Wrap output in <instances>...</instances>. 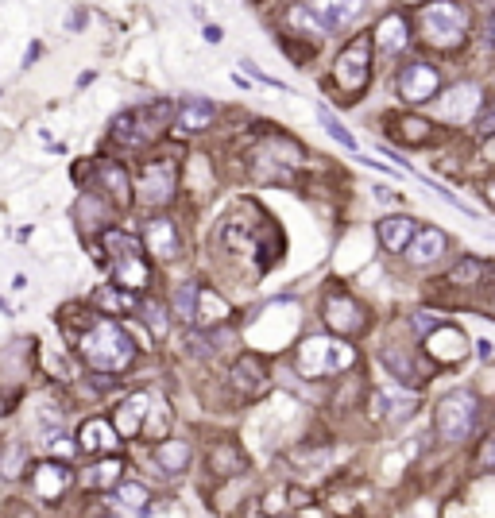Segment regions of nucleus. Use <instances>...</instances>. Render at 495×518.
<instances>
[{"mask_svg":"<svg viewBox=\"0 0 495 518\" xmlns=\"http://www.w3.org/2000/svg\"><path fill=\"white\" fill-rule=\"evenodd\" d=\"M248 213H252V205L240 202L233 213L225 217V225H221V244H225L229 252H240V256L267 252L271 263H275V259H283V236L275 232L271 217L263 213L260 205H256V221H248Z\"/></svg>","mask_w":495,"mask_h":518,"instance_id":"nucleus-1","label":"nucleus"},{"mask_svg":"<svg viewBox=\"0 0 495 518\" xmlns=\"http://www.w3.org/2000/svg\"><path fill=\"white\" fill-rule=\"evenodd\" d=\"M78 352L93 372H124L136 360V345L117 321H93L89 329H82Z\"/></svg>","mask_w":495,"mask_h":518,"instance_id":"nucleus-2","label":"nucleus"},{"mask_svg":"<svg viewBox=\"0 0 495 518\" xmlns=\"http://www.w3.org/2000/svg\"><path fill=\"white\" fill-rule=\"evenodd\" d=\"M113 422H117L120 437H151L155 441V437H167L175 414L159 391H136L117 406Z\"/></svg>","mask_w":495,"mask_h":518,"instance_id":"nucleus-3","label":"nucleus"},{"mask_svg":"<svg viewBox=\"0 0 495 518\" xmlns=\"http://www.w3.org/2000/svg\"><path fill=\"white\" fill-rule=\"evenodd\" d=\"M418 28H422V39L437 47V51H457L468 39V28H472V12L457 0H430L422 4L418 12Z\"/></svg>","mask_w":495,"mask_h":518,"instance_id":"nucleus-4","label":"nucleus"},{"mask_svg":"<svg viewBox=\"0 0 495 518\" xmlns=\"http://www.w3.org/2000/svg\"><path fill=\"white\" fill-rule=\"evenodd\" d=\"M101 248L109 252V267H113V275H117L120 287L128 290H147V283H151V267H147L144 259V248L147 244H140L136 236H128V232L120 229H109L105 236H101Z\"/></svg>","mask_w":495,"mask_h":518,"instance_id":"nucleus-5","label":"nucleus"},{"mask_svg":"<svg viewBox=\"0 0 495 518\" xmlns=\"http://www.w3.org/2000/svg\"><path fill=\"white\" fill-rule=\"evenodd\" d=\"M480 414H484V406H480V399H476V391H468V387L449 391V395L437 403V414H434L437 437H441V441L461 445V441H468V437L476 433Z\"/></svg>","mask_w":495,"mask_h":518,"instance_id":"nucleus-6","label":"nucleus"},{"mask_svg":"<svg viewBox=\"0 0 495 518\" xmlns=\"http://www.w3.org/2000/svg\"><path fill=\"white\" fill-rule=\"evenodd\" d=\"M175 120V109L167 101L159 105H140V109H128L113 120V140L124 147H147L163 136V128Z\"/></svg>","mask_w":495,"mask_h":518,"instance_id":"nucleus-7","label":"nucleus"},{"mask_svg":"<svg viewBox=\"0 0 495 518\" xmlns=\"http://www.w3.org/2000/svg\"><path fill=\"white\" fill-rule=\"evenodd\" d=\"M356 364V348L345 345L341 337H306L298 345V372L306 379H321V375H337Z\"/></svg>","mask_w":495,"mask_h":518,"instance_id":"nucleus-8","label":"nucleus"},{"mask_svg":"<svg viewBox=\"0 0 495 518\" xmlns=\"http://www.w3.org/2000/svg\"><path fill=\"white\" fill-rule=\"evenodd\" d=\"M136 190H140L136 198H140L147 209H163V205H171V198H175V190H178V159L175 155H163V159L144 163Z\"/></svg>","mask_w":495,"mask_h":518,"instance_id":"nucleus-9","label":"nucleus"},{"mask_svg":"<svg viewBox=\"0 0 495 518\" xmlns=\"http://www.w3.org/2000/svg\"><path fill=\"white\" fill-rule=\"evenodd\" d=\"M368 78H372V39L360 35V39H352L349 47L341 51L337 66H333V82L356 97V93H364Z\"/></svg>","mask_w":495,"mask_h":518,"instance_id":"nucleus-10","label":"nucleus"},{"mask_svg":"<svg viewBox=\"0 0 495 518\" xmlns=\"http://www.w3.org/2000/svg\"><path fill=\"white\" fill-rule=\"evenodd\" d=\"M480 113H484V89L472 86V82L453 86L445 93V101L437 105V116L449 120V124H472Z\"/></svg>","mask_w":495,"mask_h":518,"instance_id":"nucleus-11","label":"nucleus"},{"mask_svg":"<svg viewBox=\"0 0 495 518\" xmlns=\"http://www.w3.org/2000/svg\"><path fill=\"white\" fill-rule=\"evenodd\" d=\"M437 86H441V74H437L430 62H410L399 70V97L410 105H422V101H434Z\"/></svg>","mask_w":495,"mask_h":518,"instance_id":"nucleus-12","label":"nucleus"},{"mask_svg":"<svg viewBox=\"0 0 495 518\" xmlns=\"http://www.w3.org/2000/svg\"><path fill=\"white\" fill-rule=\"evenodd\" d=\"M229 383H233V391L240 399H260L263 391L271 387V379H267V368H263L260 356H240L233 364V372H229Z\"/></svg>","mask_w":495,"mask_h":518,"instance_id":"nucleus-13","label":"nucleus"},{"mask_svg":"<svg viewBox=\"0 0 495 518\" xmlns=\"http://www.w3.org/2000/svg\"><path fill=\"white\" fill-rule=\"evenodd\" d=\"M426 352L441 364H461L468 356V337L457 325H437L426 333Z\"/></svg>","mask_w":495,"mask_h":518,"instance_id":"nucleus-14","label":"nucleus"},{"mask_svg":"<svg viewBox=\"0 0 495 518\" xmlns=\"http://www.w3.org/2000/svg\"><path fill=\"white\" fill-rule=\"evenodd\" d=\"M151 464L163 480H178L186 468H190V445L178 441V437H163L155 449H151Z\"/></svg>","mask_w":495,"mask_h":518,"instance_id":"nucleus-15","label":"nucleus"},{"mask_svg":"<svg viewBox=\"0 0 495 518\" xmlns=\"http://www.w3.org/2000/svg\"><path fill=\"white\" fill-rule=\"evenodd\" d=\"M325 321H329V329H337L341 337H352V333H360V329L368 325L364 310L352 302L349 294H333V298L325 302Z\"/></svg>","mask_w":495,"mask_h":518,"instance_id":"nucleus-16","label":"nucleus"},{"mask_svg":"<svg viewBox=\"0 0 495 518\" xmlns=\"http://www.w3.org/2000/svg\"><path fill=\"white\" fill-rule=\"evenodd\" d=\"M144 244H147V252H151L155 259H163V263L178 259V252H182V240H178L175 221H167V217H151V221H147Z\"/></svg>","mask_w":495,"mask_h":518,"instance_id":"nucleus-17","label":"nucleus"},{"mask_svg":"<svg viewBox=\"0 0 495 518\" xmlns=\"http://www.w3.org/2000/svg\"><path fill=\"white\" fill-rule=\"evenodd\" d=\"M310 4L318 8V16L325 20L329 35L341 28H352L364 16V8H368V0H310Z\"/></svg>","mask_w":495,"mask_h":518,"instance_id":"nucleus-18","label":"nucleus"},{"mask_svg":"<svg viewBox=\"0 0 495 518\" xmlns=\"http://www.w3.org/2000/svg\"><path fill=\"white\" fill-rule=\"evenodd\" d=\"M31 488H35V495H39V499L55 503V499H62V491L70 488V468H66V464H59V461L39 464V468L31 472Z\"/></svg>","mask_w":495,"mask_h":518,"instance_id":"nucleus-19","label":"nucleus"},{"mask_svg":"<svg viewBox=\"0 0 495 518\" xmlns=\"http://www.w3.org/2000/svg\"><path fill=\"white\" fill-rule=\"evenodd\" d=\"M445 248H449L445 232L418 229V232H414V240L407 244V259L414 263V267H430V263H437V259L445 256Z\"/></svg>","mask_w":495,"mask_h":518,"instance_id":"nucleus-20","label":"nucleus"},{"mask_svg":"<svg viewBox=\"0 0 495 518\" xmlns=\"http://www.w3.org/2000/svg\"><path fill=\"white\" fill-rule=\"evenodd\" d=\"M93 306L101 310V314H140V298H136V290L128 287H113V283H105V287L93 290Z\"/></svg>","mask_w":495,"mask_h":518,"instance_id":"nucleus-21","label":"nucleus"},{"mask_svg":"<svg viewBox=\"0 0 495 518\" xmlns=\"http://www.w3.org/2000/svg\"><path fill=\"white\" fill-rule=\"evenodd\" d=\"M414 232H418V221L407 217V213H391V217H383V221H379V240H383V248H387V252H407V244L414 240Z\"/></svg>","mask_w":495,"mask_h":518,"instance_id":"nucleus-22","label":"nucleus"},{"mask_svg":"<svg viewBox=\"0 0 495 518\" xmlns=\"http://www.w3.org/2000/svg\"><path fill=\"white\" fill-rule=\"evenodd\" d=\"M213 120H217V105H213V101H205V97H186L175 116V128L178 132H205Z\"/></svg>","mask_w":495,"mask_h":518,"instance_id":"nucleus-23","label":"nucleus"},{"mask_svg":"<svg viewBox=\"0 0 495 518\" xmlns=\"http://www.w3.org/2000/svg\"><path fill=\"white\" fill-rule=\"evenodd\" d=\"M82 449H86V453H117V449H120L117 422L89 418L86 426H82Z\"/></svg>","mask_w":495,"mask_h":518,"instance_id":"nucleus-24","label":"nucleus"},{"mask_svg":"<svg viewBox=\"0 0 495 518\" xmlns=\"http://www.w3.org/2000/svg\"><path fill=\"white\" fill-rule=\"evenodd\" d=\"M410 43V28H407V20L399 16V12H391V16H383L379 20V28H376V47H379V55H399L403 47Z\"/></svg>","mask_w":495,"mask_h":518,"instance_id":"nucleus-25","label":"nucleus"},{"mask_svg":"<svg viewBox=\"0 0 495 518\" xmlns=\"http://www.w3.org/2000/svg\"><path fill=\"white\" fill-rule=\"evenodd\" d=\"M209 468H213V476H240V472H248V457L236 441H221L217 449H209Z\"/></svg>","mask_w":495,"mask_h":518,"instance_id":"nucleus-26","label":"nucleus"},{"mask_svg":"<svg viewBox=\"0 0 495 518\" xmlns=\"http://www.w3.org/2000/svg\"><path fill=\"white\" fill-rule=\"evenodd\" d=\"M379 360H383V368L395 375L403 387H422V379H426V375H422V368L410 360L403 348H383V352H379Z\"/></svg>","mask_w":495,"mask_h":518,"instance_id":"nucleus-27","label":"nucleus"},{"mask_svg":"<svg viewBox=\"0 0 495 518\" xmlns=\"http://www.w3.org/2000/svg\"><path fill=\"white\" fill-rule=\"evenodd\" d=\"M97 178H101V186L113 194V202L117 205L132 202V182H128V174H124L120 163H113V159H101V163H97Z\"/></svg>","mask_w":495,"mask_h":518,"instance_id":"nucleus-28","label":"nucleus"},{"mask_svg":"<svg viewBox=\"0 0 495 518\" xmlns=\"http://www.w3.org/2000/svg\"><path fill=\"white\" fill-rule=\"evenodd\" d=\"M198 298H202V287H198L194 279H182V283H178L175 298H171V310H175L178 321H186V325L198 321Z\"/></svg>","mask_w":495,"mask_h":518,"instance_id":"nucleus-29","label":"nucleus"},{"mask_svg":"<svg viewBox=\"0 0 495 518\" xmlns=\"http://www.w3.org/2000/svg\"><path fill=\"white\" fill-rule=\"evenodd\" d=\"M120 476H124V461H120L117 453H105V461L93 464V472L86 476V484L89 488H97V491H105V488H117Z\"/></svg>","mask_w":495,"mask_h":518,"instance_id":"nucleus-30","label":"nucleus"},{"mask_svg":"<svg viewBox=\"0 0 495 518\" xmlns=\"http://www.w3.org/2000/svg\"><path fill=\"white\" fill-rule=\"evenodd\" d=\"M151 507V491L144 484H117V511L120 515H144Z\"/></svg>","mask_w":495,"mask_h":518,"instance_id":"nucleus-31","label":"nucleus"},{"mask_svg":"<svg viewBox=\"0 0 495 518\" xmlns=\"http://www.w3.org/2000/svg\"><path fill=\"white\" fill-rule=\"evenodd\" d=\"M287 20H291L298 31H306V35H329V28H325V20L318 16L314 4H294L291 12H287Z\"/></svg>","mask_w":495,"mask_h":518,"instance_id":"nucleus-32","label":"nucleus"},{"mask_svg":"<svg viewBox=\"0 0 495 518\" xmlns=\"http://www.w3.org/2000/svg\"><path fill=\"white\" fill-rule=\"evenodd\" d=\"M376 414L379 418H387V422H403L414 414V399L410 395H376Z\"/></svg>","mask_w":495,"mask_h":518,"instance_id":"nucleus-33","label":"nucleus"},{"mask_svg":"<svg viewBox=\"0 0 495 518\" xmlns=\"http://www.w3.org/2000/svg\"><path fill=\"white\" fill-rule=\"evenodd\" d=\"M198 321H202V325L229 321V302H225L221 294H213V290H202V298H198Z\"/></svg>","mask_w":495,"mask_h":518,"instance_id":"nucleus-34","label":"nucleus"},{"mask_svg":"<svg viewBox=\"0 0 495 518\" xmlns=\"http://www.w3.org/2000/svg\"><path fill=\"white\" fill-rule=\"evenodd\" d=\"M24 461H28V445H24V441H8L4 453H0V472H4L8 480H16V476L24 472Z\"/></svg>","mask_w":495,"mask_h":518,"instance_id":"nucleus-35","label":"nucleus"},{"mask_svg":"<svg viewBox=\"0 0 495 518\" xmlns=\"http://www.w3.org/2000/svg\"><path fill=\"white\" fill-rule=\"evenodd\" d=\"M484 271H488V267H484L480 259H465V263H457V267L449 271V279H445V283H457V287H472V283H480V279H484Z\"/></svg>","mask_w":495,"mask_h":518,"instance_id":"nucleus-36","label":"nucleus"},{"mask_svg":"<svg viewBox=\"0 0 495 518\" xmlns=\"http://www.w3.org/2000/svg\"><path fill=\"white\" fill-rule=\"evenodd\" d=\"M318 120H321V124H325V132H329V136H333L337 144H341V147H349V151H356V140H352V132H345V124H341L337 116L329 113L325 105H321V109H318Z\"/></svg>","mask_w":495,"mask_h":518,"instance_id":"nucleus-37","label":"nucleus"},{"mask_svg":"<svg viewBox=\"0 0 495 518\" xmlns=\"http://www.w3.org/2000/svg\"><path fill=\"white\" fill-rule=\"evenodd\" d=\"M399 136H403L407 144H426V140H430V124L418 120V116H403V120H399Z\"/></svg>","mask_w":495,"mask_h":518,"instance_id":"nucleus-38","label":"nucleus"},{"mask_svg":"<svg viewBox=\"0 0 495 518\" xmlns=\"http://www.w3.org/2000/svg\"><path fill=\"white\" fill-rule=\"evenodd\" d=\"M140 314H144L147 329H151L155 337H167V310H163L159 302H140Z\"/></svg>","mask_w":495,"mask_h":518,"instance_id":"nucleus-39","label":"nucleus"},{"mask_svg":"<svg viewBox=\"0 0 495 518\" xmlns=\"http://www.w3.org/2000/svg\"><path fill=\"white\" fill-rule=\"evenodd\" d=\"M437 325H441V321H434L430 314H414V329H418V333H430Z\"/></svg>","mask_w":495,"mask_h":518,"instance_id":"nucleus-40","label":"nucleus"},{"mask_svg":"<svg viewBox=\"0 0 495 518\" xmlns=\"http://www.w3.org/2000/svg\"><path fill=\"white\" fill-rule=\"evenodd\" d=\"M480 464L495 472V441H488V445H484V453H480Z\"/></svg>","mask_w":495,"mask_h":518,"instance_id":"nucleus-41","label":"nucleus"},{"mask_svg":"<svg viewBox=\"0 0 495 518\" xmlns=\"http://www.w3.org/2000/svg\"><path fill=\"white\" fill-rule=\"evenodd\" d=\"M225 39V31L221 28H205V43H221Z\"/></svg>","mask_w":495,"mask_h":518,"instance_id":"nucleus-42","label":"nucleus"},{"mask_svg":"<svg viewBox=\"0 0 495 518\" xmlns=\"http://www.w3.org/2000/svg\"><path fill=\"white\" fill-rule=\"evenodd\" d=\"M484 159L495 163V136H488V144H484Z\"/></svg>","mask_w":495,"mask_h":518,"instance_id":"nucleus-43","label":"nucleus"},{"mask_svg":"<svg viewBox=\"0 0 495 518\" xmlns=\"http://www.w3.org/2000/svg\"><path fill=\"white\" fill-rule=\"evenodd\" d=\"M488 47L495 51V12L488 16Z\"/></svg>","mask_w":495,"mask_h":518,"instance_id":"nucleus-44","label":"nucleus"},{"mask_svg":"<svg viewBox=\"0 0 495 518\" xmlns=\"http://www.w3.org/2000/svg\"><path fill=\"white\" fill-rule=\"evenodd\" d=\"M476 352L480 356H492V341H476Z\"/></svg>","mask_w":495,"mask_h":518,"instance_id":"nucleus-45","label":"nucleus"},{"mask_svg":"<svg viewBox=\"0 0 495 518\" xmlns=\"http://www.w3.org/2000/svg\"><path fill=\"white\" fill-rule=\"evenodd\" d=\"M35 58H39V47H35V43H31V47H28V55H24V66H31V62H35Z\"/></svg>","mask_w":495,"mask_h":518,"instance_id":"nucleus-46","label":"nucleus"},{"mask_svg":"<svg viewBox=\"0 0 495 518\" xmlns=\"http://www.w3.org/2000/svg\"><path fill=\"white\" fill-rule=\"evenodd\" d=\"M407 4H426V0H407Z\"/></svg>","mask_w":495,"mask_h":518,"instance_id":"nucleus-47","label":"nucleus"}]
</instances>
